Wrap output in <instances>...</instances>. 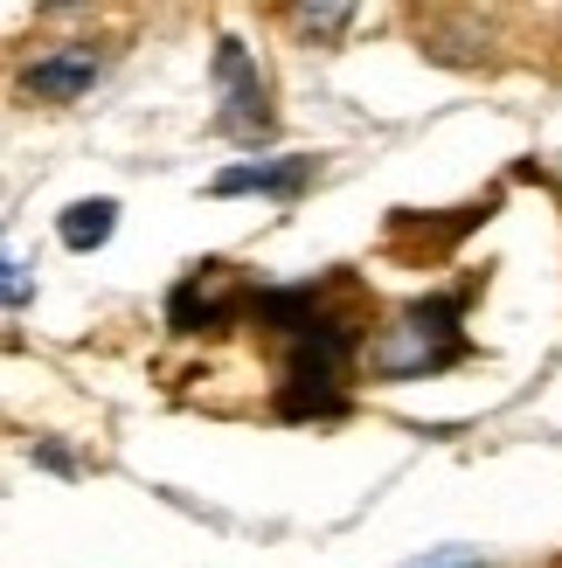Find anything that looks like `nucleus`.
<instances>
[{
    "instance_id": "nucleus-1",
    "label": "nucleus",
    "mask_w": 562,
    "mask_h": 568,
    "mask_svg": "<svg viewBox=\"0 0 562 568\" xmlns=\"http://www.w3.org/2000/svg\"><path fill=\"white\" fill-rule=\"evenodd\" d=\"M258 320L278 326L285 339V395H278V409L285 416H341V382H348V354H354V326L348 312L320 305L313 292H264Z\"/></svg>"
},
{
    "instance_id": "nucleus-2",
    "label": "nucleus",
    "mask_w": 562,
    "mask_h": 568,
    "mask_svg": "<svg viewBox=\"0 0 562 568\" xmlns=\"http://www.w3.org/2000/svg\"><path fill=\"white\" fill-rule=\"evenodd\" d=\"M459 312H465V298L444 292V298L410 305L397 326H382L375 354H369L375 382H417V375H438V367L465 361V326H459Z\"/></svg>"
},
{
    "instance_id": "nucleus-3",
    "label": "nucleus",
    "mask_w": 562,
    "mask_h": 568,
    "mask_svg": "<svg viewBox=\"0 0 562 568\" xmlns=\"http://www.w3.org/2000/svg\"><path fill=\"white\" fill-rule=\"evenodd\" d=\"M215 91H222V132H237V139H264L271 132V91H264L258 63L243 55V42L215 49Z\"/></svg>"
},
{
    "instance_id": "nucleus-4",
    "label": "nucleus",
    "mask_w": 562,
    "mask_h": 568,
    "mask_svg": "<svg viewBox=\"0 0 562 568\" xmlns=\"http://www.w3.org/2000/svg\"><path fill=\"white\" fill-rule=\"evenodd\" d=\"M21 83L36 98H49V104H70V98H83L98 83V55L91 49H56V55H36V63L21 70Z\"/></svg>"
},
{
    "instance_id": "nucleus-5",
    "label": "nucleus",
    "mask_w": 562,
    "mask_h": 568,
    "mask_svg": "<svg viewBox=\"0 0 562 568\" xmlns=\"http://www.w3.org/2000/svg\"><path fill=\"white\" fill-rule=\"evenodd\" d=\"M305 181H313V160H250V166L215 174L209 194H271V202H292Z\"/></svg>"
},
{
    "instance_id": "nucleus-6",
    "label": "nucleus",
    "mask_w": 562,
    "mask_h": 568,
    "mask_svg": "<svg viewBox=\"0 0 562 568\" xmlns=\"http://www.w3.org/2000/svg\"><path fill=\"white\" fill-rule=\"evenodd\" d=\"M111 222H119V202H104V194L98 202H70L63 209V243L70 250H98L111 236Z\"/></svg>"
},
{
    "instance_id": "nucleus-7",
    "label": "nucleus",
    "mask_w": 562,
    "mask_h": 568,
    "mask_svg": "<svg viewBox=\"0 0 562 568\" xmlns=\"http://www.w3.org/2000/svg\"><path fill=\"white\" fill-rule=\"evenodd\" d=\"M285 21L299 28V36H348V28H354V8H292Z\"/></svg>"
},
{
    "instance_id": "nucleus-8",
    "label": "nucleus",
    "mask_w": 562,
    "mask_h": 568,
    "mask_svg": "<svg viewBox=\"0 0 562 568\" xmlns=\"http://www.w3.org/2000/svg\"><path fill=\"white\" fill-rule=\"evenodd\" d=\"M403 568H493L486 555H472V548H431V555H417Z\"/></svg>"
},
{
    "instance_id": "nucleus-9",
    "label": "nucleus",
    "mask_w": 562,
    "mask_h": 568,
    "mask_svg": "<svg viewBox=\"0 0 562 568\" xmlns=\"http://www.w3.org/2000/svg\"><path fill=\"white\" fill-rule=\"evenodd\" d=\"M21 298H28V264L8 257V305H21Z\"/></svg>"
}]
</instances>
